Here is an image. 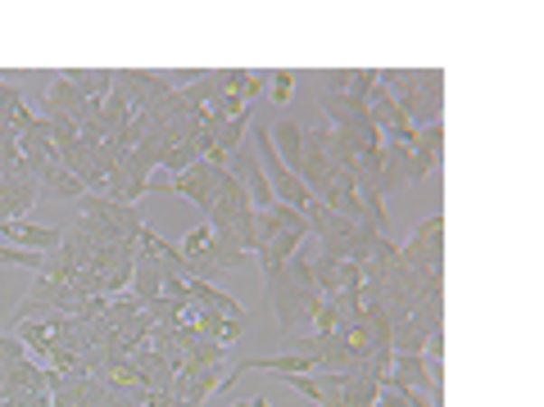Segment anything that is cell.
Segmentation results:
<instances>
[{"mask_svg": "<svg viewBox=\"0 0 544 407\" xmlns=\"http://www.w3.org/2000/svg\"><path fill=\"white\" fill-rule=\"evenodd\" d=\"M60 78L73 82L82 100H105L114 91V69H60Z\"/></svg>", "mask_w": 544, "mask_h": 407, "instance_id": "ba28073f", "label": "cell"}, {"mask_svg": "<svg viewBox=\"0 0 544 407\" xmlns=\"http://www.w3.org/2000/svg\"><path fill=\"white\" fill-rule=\"evenodd\" d=\"M195 159H200V145H191V141H186V145H168V150H164V168H173V177H177V172H186Z\"/></svg>", "mask_w": 544, "mask_h": 407, "instance_id": "ac0fdd59", "label": "cell"}, {"mask_svg": "<svg viewBox=\"0 0 544 407\" xmlns=\"http://www.w3.org/2000/svg\"><path fill=\"white\" fill-rule=\"evenodd\" d=\"M100 290L114 299V294H127L132 290V263H118V267H109L105 276H100Z\"/></svg>", "mask_w": 544, "mask_h": 407, "instance_id": "d6986e66", "label": "cell"}, {"mask_svg": "<svg viewBox=\"0 0 544 407\" xmlns=\"http://www.w3.org/2000/svg\"><path fill=\"white\" fill-rule=\"evenodd\" d=\"M291 96H295V73H291V69H277V73H272V100L286 109Z\"/></svg>", "mask_w": 544, "mask_h": 407, "instance_id": "ffe728a7", "label": "cell"}, {"mask_svg": "<svg viewBox=\"0 0 544 407\" xmlns=\"http://www.w3.org/2000/svg\"><path fill=\"white\" fill-rule=\"evenodd\" d=\"M218 91H227V96H240L245 105L263 91V78L258 73H249V69H222L218 73Z\"/></svg>", "mask_w": 544, "mask_h": 407, "instance_id": "8fae6325", "label": "cell"}, {"mask_svg": "<svg viewBox=\"0 0 544 407\" xmlns=\"http://www.w3.org/2000/svg\"><path fill=\"white\" fill-rule=\"evenodd\" d=\"M245 127H249V114H245V118H227V123L218 127V136H213V145H218V150H222V154L231 159V154L240 150V141H245Z\"/></svg>", "mask_w": 544, "mask_h": 407, "instance_id": "2e32d148", "label": "cell"}, {"mask_svg": "<svg viewBox=\"0 0 544 407\" xmlns=\"http://www.w3.org/2000/svg\"><path fill=\"white\" fill-rule=\"evenodd\" d=\"M51 407H91V398H87V375L60 380V389L51 393Z\"/></svg>", "mask_w": 544, "mask_h": 407, "instance_id": "9a60e30c", "label": "cell"}, {"mask_svg": "<svg viewBox=\"0 0 544 407\" xmlns=\"http://www.w3.org/2000/svg\"><path fill=\"white\" fill-rule=\"evenodd\" d=\"M249 407H272V402H267L263 393H254V398H249Z\"/></svg>", "mask_w": 544, "mask_h": 407, "instance_id": "4316f807", "label": "cell"}, {"mask_svg": "<svg viewBox=\"0 0 544 407\" xmlns=\"http://www.w3.org/2000/svg\"><path fill=\"white\" fill-rule=\"evenodd\" d=\"M141 308H145V303H141V299H136V294L127 290V294L109 299V308H105V321H109L114 330H123V326H127V321H132V317H136Z\"/></svg>", "mask_w": 544, "mask_h": 407, "instance_id": "5bb4252c", "label": "cell"}, {"mask_svg": "<svg viewBox=\"0 0 544 407\" xmlns=\"http://www.w3.org/2000/svg\"><path fill=\"white\" fill-rule=\"evenodd\" d=\"M132 294L141 303H150V299L164 294V267H159L155 254H136V263H132Z\"/></svg>", "mask_w": 544, "mask_h": 407, "instance_id": "9c48e42d", "label": "cell"}, {"mask_svg": "<svg viewBox=\"0 0 544 407\" xmlns=\"http://www.w3.org/2000/svg\"><path fill=\"white\" fill-rule=\"evenodd\" d=\"M42 118H69V123L82 118V96H78V87L64 82L60 73L51 78V91H46V100H42Z\"/></svg>", "mask_w": 544, "mask_h": 407, "instance_id": "8992f818", "label": "cell"}, {"mask_svg": "<svg viewBox=\"0 0 544 407\" xmlns=\"http://www.w3.org/2000/svg\"><path fill=\"white\" fill-rule=\"evenodd\" d=\"M78 213H91V217L109 222L118 236H136V231L145 227V217H141L132 204H118V199H109V195H82V199H78Z\"/></svg>", "mask_w": 544, "mask_h": 407, "instance_id": "277c9868", "label": "cell"}, {"mask_svg": "<svg viewBox=\"0 0 544 407\" xmlns=\"http://www.w3.org/2000/svg\"><path fill=\"white\" fill-rule=\"evenodd\" d=\"M42 190H51V195H60V199H73V204L87 195V186H82L69 168H60V163H51V168L42 172Z\"/></svg>", "mask_w": 544, "mask_h": 407, "instance_id": "7c38bea8", "label": "cell"}, {"mask_svg": "<svg viewBox=\"0 0 544 407\" xmlns=\"http://www.w3.org/2000/svg\"><path fill=\"white\" fill-rule=\"evenodd\" d=\"M377 240H381V231H377V227L354 222V231H350V263H368V258H372V249H377Z\"/></svg>", "mask_w": 544, "mask_h": 407, "instance_id": "4fadbf2b", "label": "cell"}, {"mask_svg": "<svg viewBox=\"0 0 544 407\" xmlns=\"http://www.w3.org/2000/svg\"><path fill=\"white\" fill-rule=\"evenodd\" d=\"M372 87H377V69H354V78H350V91H345V96L368 100V96H372Z\"/></svg>", "mask_w": 544, "mask_h": 407, "instance_id": "7402d4cb", "label": "cell"}, {"mask_svg": "<svg viewBox=\"0 0 544 407\" xmlns=\"http://www.w3.org/2000/svg\"><path fill=\"white\" fill-rule=\"evenodd\" d=\"M209 240H213V231H209V227H195V231H186V236H182V245H177V249H182L186 258H200V254L209 249Z\"/></svg>", "mask_w": 544, "mask_h": 407, "instance_id": "44dd1931", "label": "cell"}, {"mask_svg": "<svg viewBox=\"0 0 544 407\" xmlns=\"http://www.w3.org/2000/svg\"><path fill=\"white\" fill-rule=\"evenodd\" d=\"M240 371H267V375H309V371H318V362L314 357H305V353H277V357H249ZM236 371V375H240Z\"/></svg>", "mask_w": 544, "mask_h": 407, "instance_id": "52a82bcc", "label": "cell"}, {"mask_svg": "<svg viewBox=\"0 0 544 407\" xmlns=\"http://www.w3.org/2000/svg\"><path fill=\"white\" fill-rule=\"evenodd\" d=\"M350 78H354V69H332V73H323V91L345 96V91H350Z\"/></svg>", "mask_w": 544, "mask_h": 407, "instance_id": "cb8c5ba5", "label": "cell"}, {"mask_svg": "<svg viewBox=\"0 0 544 407\" xmlns=\"http://www.w3.org/2000/svg\"><path fill=\"white\" fill-rule=\"evenodd\" d=\"M213 177H218V168L209 163V159H195L186 172H177L173 181H168V190L173 195H182V199H191L195 208H213Z\"/></svg>", "mask_w": 544, "mask_h": 407, "instance_id": "3957f363", "label": "cell"}, {"mask_svg": "<svg viewBox=\"0 0 544 407\" xmlns=\"http://www.w3.org/2000/svg\"><path fill=\"white\" fill-rule=\"evenodd\" d=\"M440 357H445V330L427 335V362H440Z\"/></svg>", "mask_w": 544, "mask_h": 407, "instance_id": "d4e9b609", "label": "cell"}, {"mask_svg": "<svg viewBox=\"0 0 544 407\" xmlns=\"http://www.w3.org/2000/svg\"><path fill=\"white\" fill-rule=\"evenodd\" d=\"M286 384H291L295 393H305L314 407L323 402V384H318V375H286Z\"/></svg>", "mask_w": 544, "mask_h": 407, "instance_id": "603a6c76", "label": "cell"}, {"mask_svg": "<svg viewBox=\"0 0 544 407\" xmlns=\"http://www.w3.org/2000/svg\"><path fill=\"white\" fill-rule=\"evenodd\" d=\"M240 181H245V190H249V204H254L258 213H263V208H272V204H282V199H277V190H272V181H267V172H263L254 159L245 163Z\"/></svg>", "mask_w": 544, "mask_h": 407, "instance_id": "30bf717a", "label": "cell"}, {"mask_svg": "<svg viewBox=\"0 0 544 407\" xmlns=\"http://www.w3.org/2000/svg\"><path fill=\"white\" fill-rule=\"evenodd\" d=\"M267 136H272V150H277V159L300 177V159H305V127L300 123H291V118H277L267 127Z\"/></svg>", "mask_w": 544, "mask_h": 407, "instance_id": "5b68a950", "label": "cell"}, {"mask_svg": "<svg viewBox=\"0 0 544 407\" xmlns=\"http://www.w3.org/2000/svg\"><path fill=\"white\" fill-rule=\"evenodd\" d=\"M159 407H186L182 398H173V393H159Z\"/></svg>", "mask_w": 544, "mask_h": 407, "instance_id": "484cf974", "label": "cell"}, {"mask_svg": "<svg viewBox=\"0 0 544 407\" xmlns=\"http://www.w3.org/2000/svg\"><path fill=\"white\" fill-rule=\"evenodd\" d=\"M0 240L33 254H51L64 245V227H37L33 217H14V222H0Z\"/></svg>", "mask_w": 544, "mask_h": 407, "instance_id": "7a4b0ae2", "label": "cell"}, {"mask_svg": "<svg viewBox=\"0 0 544 407\" xmlns=\"http://www.w3.org/2000/svg\"><path fill=\"white\" fill-rule=\"evenodd\" d=\"M399 267H445V213H431L417 222L408 245H399Z\"/></svg>", "mask_w": 544, "mask_h": 407, "instance_id": "6da1fadb", "label": "cell"}, {"mask_svg": "<svg viewBox=\"0 0 544 407\" xmlns=\"http://www.w3.org/2000/svg\"><path fill=\"white\" fill-rule=\"evenodd\" d=\"M231 407H249V398H240V402H231Z\"/></svg>", "mask_w": 544, "mask_h": 407, "instance_id": "83f0119b", "label": "cell"}, {"mask_svg": "<svg viewBox=\"0 0 544 407\" xmlns=\"http://www.w3.org/2000/svg\"><path fill=\"white\" fill-rule=\"evenodd\" d=\"M23 357H33L28 344H23L14 330H0V380H5V371H10L14 362H23Z\"/></svg>", "mask_w": 544, "mask_h": 407, "instance_id": "e0dca14e", "label": "cell"}]
</instances>
